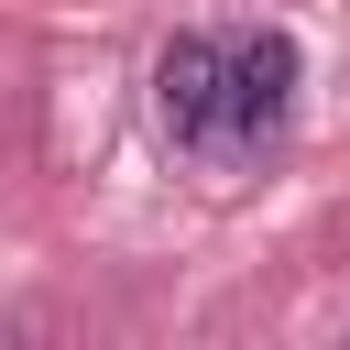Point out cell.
I'll return each instance as SVG.
<instances>
[{"label":"cell","mask_w":350,"mask_h":350,"mask_svg":"<svg viewBox=\"0 0 350 350\" xmlns=\"http://www.w3.org/2000/svg\"><path fill=\"white\" fill-rule=\"evenodd\" d=\"M153 109H164L175 142H230V44L175 33L164 66H153Z\"/></svg>","instance_id":"obj_1"},{"label":"cell","mask_w":350,"mask_h":350,"mask_svg":"<svg viewBox=\"0 0 350 350\" xmlns=\"http://www.w3.org/2000/svg\"><path fill=\"white\" fill-rule=\"evenodd\" d=\"M284 98H295V44H284V33L230 44V142H262V131L284 120Z\"/></svg>","instance_id":"obj_2"}]
</instances>
